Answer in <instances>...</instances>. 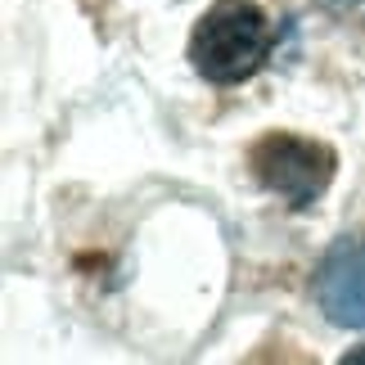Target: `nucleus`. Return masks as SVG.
<instances>
[{
    "instance_id": "obj_5",
    "label": "nucleus",
    "mask_w": 365,
    "mask_h": 365,
    "mask_svg": "<svg viewBox=\"0 0 365 365\" xmlns=\"http://www.w3.org/2000/svg\"><path fill=\"white\" fill-rule=\"evenodd\" d=\"M334 5H365V0H334Z\"/></svg>"
},
{
    "instance_id": "obj_1",
    "label": "nucleus",
    "mask_w": 365,
    "mask_h": 365,
    "mask_svg": "<svg viewBox=\"0 0 365 365\" xmlns=\"http://www.w3.org/2000/svg\"><path fill=\"white\" fill-rule=\"evenodd\" d=\"M275 27L257 0H212L190 32V68L212 86H240L271 59Z\"/></svg>"
},
{
    "instance_id": "obj_2",
    "label": "nucleus",
    "mask_w": 365,
    "mask_h": 365,
    "mask_svg": "<svg viewBox=\"0 0 365 365\" xmlns=\"http://www.w3.org/2000/svg\"><path fill=\"white\" fill-rule=\"evenodd\" d=\"M248 172L252 180L275 194L284 207L307 212L325 199V190L334 185L339 172V153L325 140L312 135H293V131H266L248 145Z\"/></svg>"
},
{
    "instance_id": "obj_4",
    "label": "nucleus",
    "mask_w": 365,
    "mask_h": 365,
    "mask_svg": "<svg viewBox=\"0 0 365 365\" xmlns=\"http://www.w3.org/2000/svg\"><path fill=\"white\" fill-rule=\"evenodd\" d=\"M339 361H343V365H365V347H347Z\"/></svg>"
},
{
    "instance_id": "obj_3",
    "label": "nucleus",
    "mask_w": 365,
    "mask_h": 365,
    "mask_svg": "<svg viewBox=\"0 0 365 365\" xmlns=\"http://www.w3.org/2000/svg\"><path fill=\"white\" fill-rule=\"evenodd\" d=\"M312 293L329 325L365 334V235H343L325 248L312 275Z\"/></svg>"
}]
</instances>
